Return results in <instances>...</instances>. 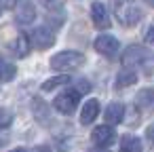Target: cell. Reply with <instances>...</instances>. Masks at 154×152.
Returning <instances> with one entry per match:
<instances>
[{
  "label": "cell",
  "instance_id": "5",
  "mask_svg": "<svg viewBox=\"0 0 154 152\" xmlns=\"http://www.w3.org/2000/svg\"><path fill=\"white\" fill-rule=\"evenodd\" d=\"M95 51L101 53L103 57H114L118 53V40L110 34H101L95 38Z\"/></svg>",
  "mask_w": 154,
  "mask_h": 152
},
{
  "label": "cell",
  "instance_id": "9",
  "mask_svg": "<svg viewBox=\"0 0 154 152\" xmlns=\"http://www.w3.org/2000/svg\"><path fill=\"white\" fill-rule=\"evenodd\" d=\"M146 51L141 49V47H129L125 53H122V64H125V68H131V66H137V64H141L143 59H146Z\"/></svg>",
  "mask_w": 154,
  "mask_h": 152
},
{
  "label": "cell",
  "instance_id": "10",
  "mask_svg": "<svg viewBox=\"0 0 154 152\" xmlns=\"http://www.w3.org/2000/svg\"><path fill=\"white\" fill-rule=\"evenodd\" d=\"M99 114V101L97 99H89L87 104H82V110H80V123L82 125H91Z\"/></svg>",
  "mask_w": 154,
  "mask_h": 152
},
{
  "label": "cell",
  "instance_id": "18",
  "mask_svg": "<svg viewBox=\"0 0 154 152\" xmlns=\"http://www.w3.org/2000/svg\"><path fill=\"white\" fill-rule=\"evenodd\" d=\"M11 120H13V114H11L9 110H5V108H0V129L9 127V125H11Z\"/></svg>",
  "mask_w": 154,
  "mask_h": 152
},
{
  "label": "cell",
  "instance_id": "4",
  "mask_svg": "<svg viewBox=\"0 0 154 152\" xmlns=\"http://www.w3.org/2000/svg\"><path fill=\"white\" fill-rule=\"evenodd\" d=\"M91 139H93V144H95V146H99V148H106V146L114 144V139H116V133H114L112 125H99V127H95V129H93V133H91Z\"/></svg>",
  "mask_w": 154,
  "mask_h": 152
},
{
  "label": "cell",
  "instance_id": "3",
  "mask_svg": "<svg viewBox=\"0 0 154 152\" xmlns=\"http://www.w3.org/2000/svg\"><path fill=\"white\" fill-rule=\"evenodd\" d=\"M78 101H80V93L76 89H68L63 93H59L53 101L55 110L61 112V114H72L76 108H78Z\"/></svg>",
  "mask_w": 154,
  "mask_h": 152
},
{
  "label": "cell",
  "instance_id": "23",
  "mask_svg": "<svg viewBox=\"0 0 154 152\" xmlns=\"http://www.w3.org/2000/svg\"><path fill=\"white\" fill-rule=\"evenodd\" d=\"M32 152H51L47 146H36V148H32Z\"/></svg>",
  "mask_w": 154,
  "mask_h": 152
},
{
  "label": "cell",
  "instance_id": "20",
  "mask_svg": "<svg viewBox=\"0 0 154 152\" xmlns=\"http://www.w3.org/2000/svg\"><path fill=\"white\" fill-rule=\"evenodd\" d=\"M19 0H0V9H15Z\"/></svg>",
  "mask_w": 154,
  "mask_h": 152
},
{
  "label": "cell",
  "instance_id": "11",
  "mask_svg": "<svg viewBox=\"0 0 154 152\" xmlns=\"http://www.w3.org/2000/svg\"><path fill=\"white\" fill-rule=\"evenodd\" d=\"M106 120H108V125H118V123H122L125 120V106L120 104V101H112L108 108H106Z\"/></svg>",
  "mask_w": 154,
  "mask_h": 152
},
{
  "label": "cell",
  "instance_id": "1",
  "mask_svg": "<svg viewBox=\"0 0 154 152\" xmlns=\"http://www.w3.org/2000/svg\"><path fill=\"white\" fill-rule=\"evenodd\" d=\"M82 61H85L82 53H78V51H61V53L51 57V68L57 70V72H72V70L80 68Z\"/></svg>",
  "mask_w": 154,
  "mask_h": 152
},
{
  "label": "cell",
  "instance_id": "7",
  "mask_svg": "<svg viewBox=\"0 0 154 152\" xmlns=\"http://www.w3.org/2000/svg\"><path fill=\"white\" fill-rule=\"evenodd\" d=\"M30 40H32V45H34L36 49L45 51V49L53 47V42H55V36H53V32H51V30H47V28H36V30H32V36H30Z\"/></svg>",
  "mask_w": 154,
  "mask_h": 152
},
{
  "label": "cell",
  "instance_id": "22",
  "mask_svg": "<svg viewBox=\"0 0 154 152\" xmlns=\"http://www.w3.org/2000/svg\"><path fill=\"white\" fill-rule=\"evenodd\" d=\"M146 135H148V139H150V144L154 146V125H150V127H148V131H146Z\"/></svg>",
  "mask_w": 154,
  "mask_h": 152
},
{
  "label": "cell",
  "instance_id": "14",
  "mask_svg": "<svg viewBox=\"0 0 154 152\" xmlns=\"http://www.w3.org/2000/svg\"><path fill=\"white\" fill-rule=\"evenodd\" d=\"M120 152H141V141L135 135H122L120 139Z\"/></svg>",
  "mask_w": 154,
  "mask_h": 152
},
{
  "label": "cell",
  "instance_id": "13",
  "mask_svg": "<svg viewBox=\"0 0 154 152\" xmlns=\"http://www.w3.org/2000/svg\"><path fill=\"white\" fill-rule=\"evenodd\" d=\"M135 82H137V74H135L133 70H129V68L120 70V74L116 76V87H118V89L131 87V85H135Z\"/></svg>",
  "mask_w": 154,
  "mask_h": 152
},
{
  "label": "cell",
  "instance_id": "19",
  "mask_svg": "<svg viewBox=\"0 0 154 152\" xmlns=\"http://www.w3.org/2000/svg\"><path fill=\"white\" fill-rule=\"evenodd\" d=\"M76 91H78V93H89V91H91V85H89L87 80H78Z\"/></svg>",
  "mask_w": 154,
  "mask_h": 152
},
{
  "label": "cell",
  "instance_id": "15",
  "mask_svg": "<svg viewBox=\"0 0 154 152\" xmlns=\"http://www.w3.org/2000/svg\"><path fill=\"white\" fill-rule=\"evenodd\" d=\"M70 76L68 74H61V76H53V78H49V80H45L42 82V91H53V89H57V87H66V85H70Z\"/></svg>",
  "mask_w": 154,
  "mask_h": 152
},
{
  "label": "cell",
  "instance_id": "16",
  "mask_svg": "<svg viewBox=\"0 0 154 152\" xmlns=\"http://www.w3.org/2000/svg\"><path fill=\"white\" fill-rule=\"evenodd\" d=\"M15 78V66L0 59V80H13Z\"/></svg>",
  "mask_w": 154,
  "mask_h": 152
},
{
  "label": "cell",
  "instance_id": "2",
  "mask_svg": "<svg viewBox=\"0 0 154 152\" xmlns=\"http://www.w3.org/2000/svg\"><path fill=\"white\" fill-rule=\"evenodd\" d=\"M114 13L122 26H135L141 19V9L131 0H114Z\"/></svg>",
  "mask_w": 154,
  "mask_h": 152
},
{
  "label": "cell",
  "instance_id": "25",
  "mask_svg": "<svg viewBox=\"0 0 154 152\" xmlns=\"http://www.w3.org/2000/svg\"><path fill=\"white\" fill-rule=\"evenodd\" d=\"M146 5H150V7H154V0H143Z\"/></svg>",
  "mask_w": 154,
  "mask_h": 152
},
{
  "label": "cell",
  "instance_id": "21",
  "mask_svg": "<svg viewBox=\"0 0 154 152\" xmlns=\"http://www.w3.org/2000/svg\"><path fill=\"white\" fill-rule=\"evenodd\" d=\"M143 40H146V42H154V28H148V32H146Z\"/></svg>",
  "mask_w": 154,
  "mask_h": 152
},
{
  "label": "cell",
  "instance_id": "26",
  "mask_svg": "<svg viewBox=\"0 0 154 152\" xmlns=\"http://www.w3.org/2000/svg\"><path fill=\"white\" fill-rule=\"evenodd\" d=\"M11 152H26L23 148H15V150H11Z\"/></svg>",
  "mask_w": 154,
  "mask_h": 152
},
{
  "label": "cell",
  "instance_id": "6",
  "mask_svg": "<svg viewBox=\"0 0 154 152\" xmlns=\"http://www.w3.org/2000/svg\"><path fill=\"white\" fill-rule=\"evenodd\" d=\"M34 17H36V9L32 5V0H19L17 7H15V19L21 26H28L34 21Z\"/></svg>",
  "mask_w": 154,
  "mask_h": 152
},
{
  "label": "cell",
  "instance_id": "12",
  "mask_svg": "<svg viewBox=\"0 0 154 152\" xmlns=\"http://www.w3.org/2000/svg\"><path fill=\"white\" fill-rule=\"evenodd\" d=\"M30 49H32L30 36H28V34H19L17 40H15V55H17V57H28Z\"/></svg>",
  "mask_w": 154,
  "mask_h": 152
},
{
  "label": "cell",
  "instance_id": "24",
  "mask_svg": "<svg viewBox=\"0 0 154 152\" xmlns=\"http://www.w3.org/2000/svg\"><path fill=\"white\" fill-rule=\"evenodd\" d=\"M89 152H108V150H103V148H99V146H95V148H91Z\"/></svg>",
  "mask_w": 154,
  "mask_h": 152
},
{
  "label": "cell",
  "instance_id": "17",
  "mask_svg": "<svg viewBox=\"0 0 154 152\" xmlns=\"http://www.w3.org/2000/svg\"><path fill=\"white\" fill-rule=\"evenodd\" d=\"M137 101H139L141 108H148V110H150V108H154V93L146 89V91H141V93L137 95Z\"/></svg>",
  "mask_w": 154,
  "mask_h": 152
},
{
  "label": "cell",
  "instance_id": "8",
  "mask_svg": "<svg viewBox=\"0 0 154 152\" xmlns=\"http://www.w3.org/2000/svg\"><path fill=\"white\" fill-rule=\"evenodd\" d=\"M91 19H93L95 28H99V30H108L110 28V15H108L106 7L101 2H93L91 5Z\"/></svg>",
  "mask_w": 154,
  "mask_h": 152
}]
</instances>
